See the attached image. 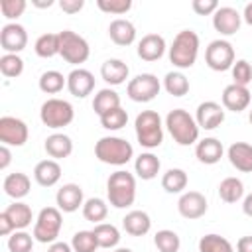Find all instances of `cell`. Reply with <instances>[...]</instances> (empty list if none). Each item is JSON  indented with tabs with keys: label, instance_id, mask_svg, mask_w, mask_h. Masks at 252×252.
<instances>
[{
	"label": "cell",
	"instance_id": "cell-21",
	"mask_svg": "<svg viewBox=\"0 0 252 252\" xmlns=\"http://www.w3.org/2000/svg\"><path fill=\"white\" fill-rule=\"evenodd\" d=\"M222 154H224V148H222L220 140H217V138H203L195 144V158L205 165L219 163Z\"/></svg>",
	"mask_w": 252,
	"mask_h": 252
},
{
	"label": "cell",
	"instance_id": "cell-8",
	"mask_svg": "<svg viewBox=\"0 0 252 252\" xmlns=\"http://www.w3.org/2000/svg\"><path fill=\"white\" fill-rule=\"evenodd\" d=\"M59 55L71 65H81L89 59L91 45L77 32L63 30V32H59Z\"/></svg>",
	"mask_w": 252,
	"mask_h": 252
},
{
	"label": "cell",
	"instance_id": "cell-25",
	"mask_svg": "<svg viewBox=\"0 0 252 252\" xmlns=\"http://www.w3.org/2000/svg\"><path fill=\"white\" fill-rule=\"evenodd\" d=\"M2 189H4V193H6L8 197H12L14 201H20V199H24V197L30 193L32 181H30V177H28L26 173L14 171V173H8V175L4 177Z\"/></svg>",
	"mask_w": 252,
	"mask_h": 252
},
{
	"label": "cell",
	"instance_id": "cell-34",
	"mask_svg": "<svg viewBox=\"0 0 252 252\" xmlns=\"http://www.w3.org/2000/svg\"><path fill=\"white\" fill-rule=\"evenodd\" d=\"M106 215H108V205H106L104 199L91 197V199L85 201V205H83V217H85V220L94 222V224H100L106 219Z\"/></svg>",
	"mask_w": 252,
	"mask_h": 252
},
{
	"label": "cell",
	"instance_id": "cell-45",
	"mask_svg": "<svg viewBox=\"0 0 252 252\" xmlns=\"http://www.w3.org/2000/svg\"><path fill=\"white\" fill-rule=\"evenodd\" d=\"M28 8V2L26 0H0V12L6 20L14 22L18 20Z\"/></svg>",
	"mask_w": 252,
	"mask_h": 252
},
{
	"label": "cell",
	"instance_id": "cell-55",
	"mask_svg": "<svg viewBox=\"0 0 252 252\" xmlns=\"http://www.w3.org/2000/svg\"><path fill=\"white\" fill-rule=\"evenodd\" d=\"M32 4L35 8H51L53 6V0H32Z\"/></svg>",
	"mask_w": 252,
	"mask_h": 252
},
{
	"label": "cell",
	"instance_id": "cell-26",
	"mask_svg": "<svg viewBox=\"0 0 252 252\" xmlns=\"http://www.w3.org/2000/svg\"><path fill=\"white\" fill-rule=\"evenodd\" d=\"M108 35H110V39H112L116 45L126 47V45L134 43V39H136V28H134V24H132L130 20L116 18V20H112L110 26H108Z\"/></svg>",
	"mask_w": 252,
	"mask_h": 252
},
{
	"label": "cell",
	"instance_id": "cell-5",
	"mask_svg": "<svg viewBox=\"0 0 252 252\" xmlns=\"http://www.w3.org/2000/svg\"><path fill=\"white\" fill-rule=\"evenodd\" d=\"M134 130L138 144L146 150H154L163 142V124L156 110H142L134 120Z\"/></svg>",
	"mask_w": 252,
	"mask_h": 252
},
{
	"label": "cell",
	"instance_id": "cell-35",
	"mask_svg": "<svg viewBox=\"0 0 252 252\" xmlns=\"http://www.w3.org/2000/svg\"><path fill=\"white\" fill-rule=\"evenodd\" d=\"M94 236H96V242H98V248H114L118 246L120 242V230L110 224V222H100V224H94L93 228Z\"/></svg>",
	"mask_w": 252,
	"mask_h": 252
},
{
	"label": "cell",
	"instance_id": "cell-14",
	"mask_svg": "<svg viewBox=\"0 0 252 252\" xmlns=\"http://www.w3.org/2000/svg\"><path fill=\"white\" fill-rule=\"evenodd\" d=\"M242 16L236 8L230 6H219V10L213 14V28L220 35H234L240 30Z\"/></svg>",
	"mask_w": 252,
	"mask_h": 252
},
{
	"label": "cell",
	"instance_id": "cell-20",
	"mask_svg": "<svg viewBox=\"0 0 252 252\" xmlns=\"http://www.w3.org/2000/svg\"><path fill=\"white\" fill-rule=\"evenodd\" d=\"M226 158L230 165L242 173H252V144L248 142H234L226 150Z\"/></svg>",
	"mask_w": 252,
	"mask_h": 252
},
{
	"label": "cell",
	"instance_id": "cell-43",
	"mask_svg": "<svg viewBox=\"0 0 252 252\" xmlns=\"http://www.w3.org/2000/svg\"><path fill=\"white\" fill-rule=\"evenodd\" d=\"M33 234L26 230H16L8 236V250L10 252H32L33 248Z\"/></svg>",
	"mask_w": 252,
	"mask_h": 252
},
{
	"label": "cell",
	"instance_id": "cell-36",
	"mask_svg": "<svg viewBox=\"0 0 252 252\" xmlns=\"http://www.w3.org/2000/svg\"><path fill=\"white\" fill-rule=\"evenodd\" d=\"M33 49H35V55L43 59L59 55V33H41L35 39Z\"/></svg>",
	"mask_w": 252,
	"mask_h": 252
},
{
	"label": "cell",
	"instance_id": "cell-44",
	"mask_svg": "<svg viewBox=\"0 0 252 252\" xmlns=\"http://www.w3.org/2000/svg\"><path fill=\"white\" fill-rule=\"evenodd\" d=\"M232 83L240 87H248L252 83V65L246 59H238L232 65Z\"/></svg>",
	"mask_w": 252,
	"mask_h": 252
},
{
	"label": "cell",
	"instance_id": "cell-38",
	"mask_svg": "<svg viewBox=\"0 0 252 252\" xmlns=\"http://www.w3.org/2000/svg\"><path fill=\"white\" fill-rule=\"evenodd\" d=\"M199 252H234V248L224 236L211 232L199 238Z\"/></svg>",
	"mask_w": 252,
	"mask_h": 252
},
{
	"label": "cell",
	"instance_id": "cell-7",
	"mask_svg": "<svg viewBox=\"0 0 252 252\" xmlns=\"http://www.w3.org/2000/svg\"><path fill=\"white\" fill-rule=\"evenodd\" d=\"M63 226V215L57 207H43L35 219L33 224V238L41 244H53L57 242V236Z\"/></svg>",
	"mask_w": 252,
	"mask_h": 252
},
{
	"label": "cell",
	"instance_id": "cell-30",
	"mask_svg": "<svg viewBox=\"0 0 252 252\" xmlns=\"http://www.w3.org/2000/svg\"><path fill=\"white\" fill-rule=\"evenodd\" d=\"M120 106V94L114 91V89H100L96 94H94V98H93V110H94V114L100 118L102 114H106V112H110V110H114V108H118Z\"/></svg>",
	"mask_w": 252,
	"mask_h": 252
},
{
	"label": "cell",
	"instance_id": "cell-18",
	"mask_svg": "<svg viewBox=\"0 0 252 252\" xmlns=\"http://www.w3.org/2000/svg\"><path fill=\"white\" fill-rule=\"evenodd\" d=\"M220 100H222V108H224V110L242 112V110H246V108L250 106L252 96H250L248 87H240V85L230 83V85L224 87Z\"/></svg>",
	"mask_w": 252,
	"mask_h": 252
},
{
	"label": "cell",
	"instance_id": "cell-33",
	"mask_svg": "<svg viewBox=\"0 0 252 252\" xmlns=\"http://www.w3.org/2000/svg\"><path fill=\"white\" fill-rule=\"evenodd\" d=\"M219 197L224 203H236L244 197V183L238 177H224L219 183Z\"/></svg>",
	"mask_w": 252,
	"mask_h": 252
},
{
	"label": "cell",
	"instance_id": "cell-37",
	"mask_svg": "<svg viewBox=\"0 0 252 252\" xmlns=\"http://www.w3.org/2000/svg\"><path fill=\"white\" fill-rule=\"evenodd\" d=\"M163 89L171 96H185L189 93V79L181 71H169L163 77Z\"/></svg>",
	"mask_w": 252,
	"mask_h": 252
},
{
	"label": "cell",
	"instance_id": "cell-13",
	"mask_svg": "<svg viewBox=\"0 0 252 252\" xmlns=\"http://www.w3.org/2000/svg\"><path fill=\"white\" fill-rule=\"evenodd\" d=\"M209 209V203L205 199L203 193L199 191H185L181 193L179 201H177V211L183 219H189V220H197L201 219Z\"/></svg>",
	"mask_w": 252,
	"mask_h": 252
},
{
	"label": "cell",
	"instance_id": "cell-42",
	"mask_svg": "<svg viewBox=\"0 0 252 252\" xmlns=\"http://www.w3.org/2000/svg\"><path fill=\"white\" fill-rule=\"evenodd\" d=\"M98 120H100V126H102L104 130L114 132V130H120V128L126 126V122H128V112H126L122 106H118V108H114V110L102 114Z\"/></svg>",
	"mask_w": 252,
	"mask_h": 252
},
{
	"label": "cell",
	"instance_id": "cell-56",
	"mask_svg": "<svg viewBox=\"0 0 252 252\" xmlns=\"http://www.w3.org/2000/svg\"><path fill=\"white\" fill-rule=\"evenodd\" d=\"M114 252H132V250H130V248H116Z\"/></svg>",
	"mask_w": 252,
	"mask_h": 252
},
{
	"label": "cell",
	"instance_id": "cell-10",
	"mask_svg": "<svg viewBox=\"0 0 252 252\" xmlns=\"http://www.w3.org/2000/svg\"><path fill=\"white\" fill-rule=\"evenodd\" d=\"M205 63L213 71H228L234 65V47L226 39H213L205 49Z\"/></svg>",
	"mask_w": 252,
	"mask_h": 252
},
{
	"label": "cell",
	"instance_id": "cell-6",
	"mask_svg": "<svg viewBox=\"0 0 252 252\" xmlns=\"http://www.w3.org/2000/svg\"><path fill=\"white\" fill-rule=\"evenodd\" d=\"M39 118L41 122L47 126V128H53V130H59V128H65L73 122L75 118V108L69 100L65 98H57V96H51L47 98L41 108H39Z\"/></svg>",
	"mask_w": 252,
	"mask_h": 252
},
{
	"label": "cell",
	"instance_id": "cell-41",
	"mask_svg": "<svg viewBox=\"0 0 252 252\" xmlns=\"http://www.w3.org/2000/svg\"><path fill=\"white\" fill-rule=\"evenodd\" d=\"M71 246H73V252H96L98 250V242L93 230L75 232L71 238Z\"/></svg>",
	"mask_w": 252,
	"mask_h": 252
},
{
	"label": "cell",
	"instance_id": "cell-17",
	"mask_svg": "<svg viewBox=\"0 0 252 252\" xmlns=\"http://www.w3.org/2000/svg\"><path fill=\"white\" fill-rule=\"evenodd\" d=\"M67 91L75 98H85L94 91V75L89 69L77 67L67 75Z\"/></svg>",
	"mask_w": 252,
	"mask_h": 252
},
{
	"label": "cell",
	"instance_id": "cell-52",
	"mask_svg": "<svg viewBox=\"0 0 252 252\" xmlns=\"http://www.w3.org/2000/svg\"><path fill=\"white\" fill-rule=\"evenodd\" d=\"M47 252H73V246H71V244H67V242H61V240H57V242L49 244Z\"/></svg>",
	"mask_w": 252,
	"mask_h": 252
},
{
	"label": "cell",
	"instance_id": "cell-15",
	"mask_svg": "<svg viewBox=\"0 0 252 252\" xmlns=\"http://www.w3.org/2000/svg\"><path fill=\"white\" fill-rule=\"evenodd\" d=\"M195 120L203 130H215L224 122V108L215 100H205L197 106Z\"/></svg>",
	"mask_w": 252,
	"mask_h": 252
},
{
	"label": "cell",
	"instance_id": "cell-11",
	"mask_svg": "<svg viewBox=\"0 0 252 252\" xmlns=\"http://www.w3.org/2000/svg\"><path fill=\"white\" fill-rule=\"evenodd\" d=\"M30 130L22 118L16 116H2L0 118V142L4 146H24L28 142Z\"/></svg>",
	"mask_w": 252,
	"mask_h": 252
},
{
	"label": "cell",
	"instance_id": "cell-28",
	"mask_svg": "<svg viewBox=\"0 0 252 252\" xmlns=\"http://www.w3.org/2000/svg\"><path fill=\"white\" fill-rule=\"evenodd\" d=\"M159 167H161V161H159V158H158L156 154H152V152H142V154L136 158V161H134V171H136V175H138L140 179H144V181H150V179L158 177Z\"/></svg>",
	"mask_w": 252,
	"mask_h": 252
},
{
	"label": "cell",
	"instance_id": "cell-53",
	"mask_svg": "<svg viewBox=\"0 0 252 252\" xmlns=\"http://www.w3.org/2000/svg\"><path fill=\"white\" fill-rule=\"evenodd\" d=\"M242 213L246 217H252V193H248L244 197V201H242Z\"/></svg>",
	"mask_w": 252,
	"mask_h": 252
},
{
	"label": "cell",
	"instance_id": "cell-57",
	"mask_svg": "<svg viewBox=\"0 0 252 252\" xmlns=\"http://www.w3.org/2000/svg\"><path fill=\"white\" fill-rule=\"evenodd\" d=\"M248 120H250V124H252V108H250V112H248Z\"/></svg>",
	"mask_w": 252,
	"mask_h": 252
},
{
	"label": "cell",
	"instance_id": "cell-48",
	"mask_svg": "<svg viewBox=\"0 0 252 252\" xmlns=\"http://www.w3.org/2000/svg\"><path fill=\"white\" fill-rule=\"evenodd\" d=\"M85 6V0H59V8L65 14H79Z\"/></svg>",
	"mask_w": 252,
	"mask_h": 252
},
{
	"label": "cell",
	"instance_id": "cell-19",
	"mask_svg": "<svg viewBox=\"0 0 252 252\" xmlns=\"http://www.w3.org/2000/svg\"><path fill=\"white\" fill-rule=\"evenodd\" d=\"M167 45H165V39L159 35V33H146L140 41H138V57L142 61H158L163 57Z\"/></svg>",
	"mask_w": 252,
	"mask_h": 252
},
{
	"label": "cell",
	"instance_id": "cell-27",
	"mask_svg": "<svg viewBox=\"0 0 252 252\" xmlns=\"http://www.w3.org/2000/svg\"><path fill=\"white\" fill-rule=\"evenodd\" d=\"M122 228L130 234V236H144L150 232L152 228V219L146 211H130L126 213V217L122 219Z\"/></svg>",
	"mask_w": 252,
	"mask_h": 252
},
{
	"label": "cell",
	"instance_id": "cell-29",
	"mask_svg": "<svg viewBox=\"0 0 252 252\" xmlns=\"http://www.w3.org/2000/svg\"><path fill=\"white\" fill-rule=\"evenodd\" d=\"M4 213H6V217L12 220V224H14L16 230L28 228V226L32 224V220H33L32 207H30L28 203H22V201H14L12 205H8V207L4 209Z\"/></svg>",
	"mask_w": 252,
	"mask_h": 252
},
{
	"label": "cell",
	"instance_id": "cell-31",
	"mask_svg": "<svg viewBox=\"0 0 252 252\" xmlns=\"http://www.w3.org/2000/svg\"><path fill=\"white\" fill-rule=\"evenodd\" d=\"M187 183H189V177H187L185 169H181V167H169L161 175V187L167 193H183Z\"/></svg>",
	"mask_w": 252,
	"mask_h": 252
},
{
	"label": "cell",
	"instance_id": "cell-47",
	"mask_svg": "<svg viewBox=\"0 0 252 252\" xmlns=\"http://www.w3.org/2000/svg\"><path fill=\"white\" fill-rule=\"evenodd\" d=\"M191 8L197 16H211L219 10V2L217 0H193Z\"/></svg>",
	"mask_w": 252,
	"mask_h": 252
},
{
	"label": "cell",
	"instance_id": "cell-1",
	"mask_svg": "<svg viewBox=\"0 0 252 252\" xmlns=\"http://www.w3.org/2000/svg\"><path fill=\"white\" fill-rule=\"evenodd\" d=\"M165 128L171 134L173 142L179 146H191L199 142V124L183 108H173L165 116Z\"/></svg>",
	"mask_w": 252,
	"mask_h": 252
},
{
	"label": "cell",
	"instance_id": "cell-16",
	"mask_svg": "<svg viewBox=\"0 0 252 252\" xmlns=\"http://www.w3.org/2000/svg\"><path fill=\"white\" fill-rule=\"evenodd\" d=\"M55 203L57 209L61 213H75L79 211V207L85 205V197H83V189L77 183H65L57 189L55 193Z\"/></svg>",
	"mask_w": 252,
	"mask_h": 252
},
{
	"label": "cell",
	"instance_id": "cell-4",
	"mask_svg": "<svg viewBox=\"0 0 252 252\" xmlns=\"http://www.w3.org/2000/svg\"><path fill=\"white\" fill-rule=\"evenodd\" d=\"M94 158L108 165H126L134 158V148L118 136H104L94 144Z\"/></svg>",
	"mask_w": 252,
	"mask_h": 252
},
{
	"label": "cell",
	"instance_id": "cell-3",
	"mask_svg": "<svg viewBox=\"0 0 252 252\" xmlns=\"http://www.w3.org/2000/svg\"><path fill=\"white\" fill-rule=\"evenodd\" d=\"M199 55V35L193 30H181L169 45V61L177 69H189Z\"/></svg>",
	"mask_w": 252,
	"mask_h": 252
},
{
	"label": "cell",
	"instance_id": "cell-50",
	"mask_svg": "<svg viewBox=\"0 0 252 252\" xmlns=\"http://www.w3.org/2000/svg\"><path fill=\"white\" fill-rule=\"evenodd\" d=\"M12 161V152H10V146H0V169H6Z\"/></svg>",
	"mask_w": 252,
	"mask_h": 252
},
{
	"label": "cell",
	"instance_id": "cell-24",
	"mask_svg": "<svg viewBox=\"0 0 252 252\" xmlns=\"http://www.w3.org/2000/svg\"><path fill=\"white\" fill-rule=\"evenodd\" d=\"M43 148L51 159H65L73 154V140L63 132H55L45 138Z\"/></svg>",
	"mask_w": 252,
	"mask_h": 252
},
{
	"label": "cell",
	"instance_id": "cell-46",
	"mask_svg": "<svg viewBox=\"0 0 252 252\" xmlns=\"http://www.w3.org/2000/svg\"><path fill=\"white\" fill-rule=\"evenodd\" d=\"M98 10L114 16H122L132 8V0H96Z\"/></svg>",
	"mask_w": 252,
	"mask_h": 252
},
{
	"label": "cell",
	"instance_id": "cell-2",
	"mask_svg": "<svg viewBox=\"0 0 252 252\" xmlns=\"http://www.w3.org/2000/svg\"><path fill=\"white\" fill-rule=\"evenodd\" d=\"M106 197L114 209H126V207L134 205L136 177L126 169H118V171L110 173V177L106 181Z\"/></svg>",
	"mask_w": 252,
	"mask_h": 252
},
{
	"label": "cell",
	"instance_id": "cell-40",
	"mask_svg": "<svg viewBox=\"0 0 252 252\" xmlns=\"http://www.w3.org/2000/svg\"><path fill=\"white\" fill-rule=\"evenodd\" d=\"M0 73L6 79H16L24 73V59L16 53H4L0 57Z\"/></svg>",
	"mask_w": 252,
	"mask_h": 252
},
{
	"label": "cell",
	"instance_id": "cell-23",
	"mask_svg": "<svg viewBox=\"0 0 252 252\" xmlns=\"http://www.w3.org/2000/svg\"><path fill=\"white\" fill-rule=\"evenodd\" d=\"M130 75V67L122 61V59H106L102 65H100V77L104 83L112 85V87H118L122 83H126Z\"/></svg>",
	"mask_w": 252,
	"mask_h": 252
},
{
	"label": "cell",
	"instance_id": "cell-51",
	"mask_svg": "<svg viewBox=\"0 0 252 252\" xmlns=\"http://www.w3.org/2000/svg\"><path fill=\"white\" fill-rule=\"evenodd\" d=\"M236 252H252V236H242L236 242Z\"/></svg>",
	"mask_w": 252,
	"mask_h": 252
},
{
	"label": "cell",
	"instance_id": "cell-49",
	"mask_svg": "<svg viewBox=\"0 0 252 252\" xmlns=\"http://www.w3.org/2000/svg\"><path fill=\"white\" fill-rule=\"evenodd\" d=\"M12 232H16V228H14L12 220L6 217V213L2 211V213H0V234H2V236H10Z\"/></svg>",
	"mask_w": 252,
	"mask_h": 252
},
{
	"label": "cell",
	"instance_id": "cell-32",
	"mask_svg": "<svg viewBox=\"0 0 252 252\" xmlns=\"http://www.w3.org/2000/svg\"><path fill=\"white\" fill-rule=\"evenodd\" d=\"M39 91L45 93V94H57L63 91V87H67V77H63V73L55 71V69H49L45 73H41L39 81Z\"/></svg>",
	"mask_w": 252,
	"mask_h": 252
},
{
	"label": "cell",
	"instance_id": "cell-12",
	"mask_svg": "<svg viewBox=\"0 0 252 252\" xmlns=\"http://www.w3.org/2000/svg\"><path fill=\"white\" fill-rule=\"evenodd\" d=\"M28 45V32L18 22H8L0 30V47L4 53H20Z\"/></svg>",
	"mask_w": 252,
	"mask_h": 252
},
{
	"label": "cell",
	"instance_id": "cell-22",
	"mask_svg": "<svg viewBox=\"0 0 252 252\" xmlns=\"http://www.w3.org/2000/svg\"><path fill=\"white\" fill-rule=\"evenodd\" d=\"M33 179L41 187H53L61 179V165L57 159H41L33 167Z\"/></svg>",
	"mask_w": 252,
	"mask_h": 252
},
{
	"label": "cell",
	"instance_id": "cell-9",
	"mask_svg": "<svg viewBox=\"0 0 252 252\" xmlns=\"http://www.w3.org/2000/svg\"><path fill=\"white\" fill-rule=\"evenodd\" d=\"M159 79L154 73H140L126 85V94L134 102H150L159 94Z\"/></svg>",
	"mask_w": 252,
	"mask_h": 252
},
{
	"label": "cell",
	"instance_id": "cell-54",
	"mask_svg": "<svg viewBox=\"0 0 252 252\" xmlns=\"http://www.w3.org/2000/svg\"><path fill=\"white\" fill-rule=\"evenodd\" d=\"M242 20H244L248 26H252V2H248V4L244 6V12H242Z\"/></svg>",
	"mask_w": 252,
	"mask_h": 252
},
{
	"label": "cell",
	"instance_id": "cell-39",
	"mask_svg": "<svg viewBox=\"0 0 252 252\" xmlns=\"http://www.w3.org/2000/svg\"><path fill=\"white\" fill-rule=\"evenodd\" d=\"M154 244L159 252H179L181 248V238L177 236V232L169 230V228H163V230H158L156 236H154Z\"/></svg>",
	"mask_w": 252,
	"mask_h": 252
}]
</instances>
